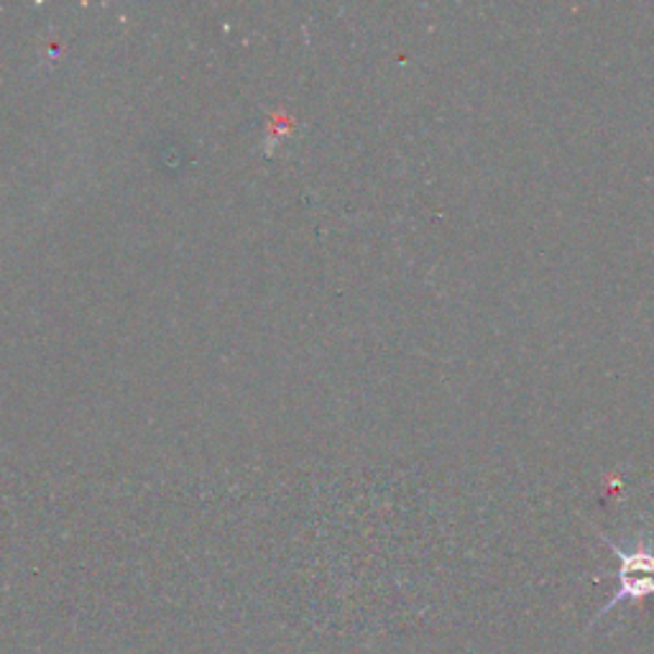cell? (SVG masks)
Here are the masks:
<instances>
[{"mask_svg": "<svg viewBox=\"0 0 654 654\" xmlns=\"http://www.w3.org/2000/svg\"><path fill=\"white\" fill-rule=\"evenodd\" d=\"M608 542V540H606ZM612 544V550L619 557V591L603 608V614L612 612L614 606H619L621 601H639L646 599V595H654V552L650 544L639 542L637 548H619V544Z\"/></svg>", "mask_w": 654, "mask_h": 654, "instance_id": "cell-1", "label": "cell"}]
</instances>
